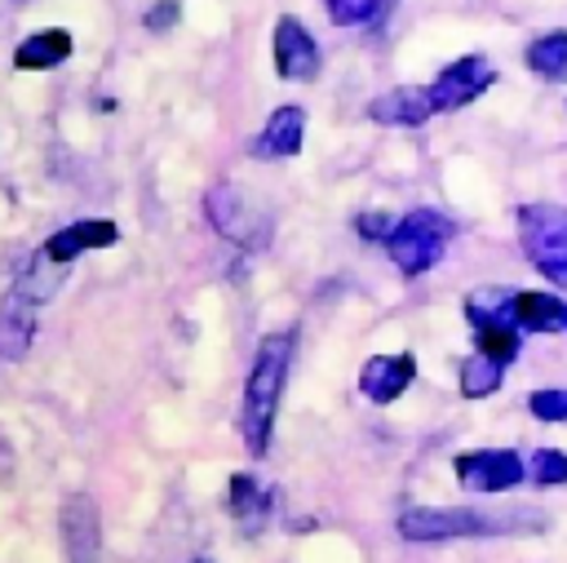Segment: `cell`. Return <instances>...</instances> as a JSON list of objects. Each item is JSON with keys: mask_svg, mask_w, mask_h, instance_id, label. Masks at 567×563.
Returning a JSON list of instances; mask_svg holds the SVG:
<instances>
[{"mask_svg": "<svg viewBox=\"0 0 567 563\" xmlns=\"http://www.w3.org/2000/svg\"><path fill=\"white\" fill-rule=\"evenodd\" d=\"M288 359H292V337L288 332L261 337L257 359H252L248 381H244V408H239V434L248 443V457H261L270 448L275 412H279L284 381H288Z\"/></svg>", "mask_w": 567, "mask_h": 563, "instance_id": "1", "label": "cell"}, {"mask_svg": "<svg viewBox=\"0 0 567 563\" xmlns=\"http://www.w3.org/2000/svg\"><path fill=\"white\" fill-rule=\"evenodd\" d=\"M58 293V275H53V262L44 253L27 257L22 270L13 275L4 301H0V355L4 359H18L27 355L31 337H35V310Z\"/></svg>", "mask_w": 567, "mask_h": 563, "instance_id": "2", "label": "cell"}, {"mask_svg": "<svg viewBox=\"0 0 567 563\" xmlns=\"http://www.w3.org/2000/svg\"><path fill=\"white\" fill-rule=\"evenodd\" d=\"M452 235H456V222L447 213H439V208H412V213H403L394 222V231L385 239V253L412 279V275H425L443 257V248H447Z\"/></svg>", "mask_w": 567, "mask_h": 563, "instance_id": "3", "label": "cell"}, {"mask_svg": "<svg viewBox=\"0 0 567 563\" xmlns=\"http://www.w3.org/2000/svg\"><path fill=\"white\" fill-rule=\"evenodd\" d=\"M518 244H523V257L554 288H567V208L563 204H523Z\"/></svg>", "mask_w": 567, "mask_h": 563, "instance_id": "4", "label": "cell"}, {"mask_svg": "<svg viewBox=\"0 0 567 563\" xmlns=\"http://www.w3.org/2000/svg\"><path fill=\"white\" fill-rule=\"evenodd\" d=\"M492 532H505L501 519L478 510H456V505H416L399 514L403 541H456V536H492Z\"/></svg>", "mask_w": 567, "mask_h": 563, "instance_id": "5", "label": "cell"}, {"mask_svg": "<svg viewBox=\"0 0 567 563\" xmlns=\"http://www.w3.org/2000/svg\"><path fill=\"white\" fill-rule=\"evenodd\" d=\"M452 474L461 479V488L470 492H509L527 479V465L514 448H478V452H461L452 461Z\"/></svg>", "mask_w": 567, "mask_h": 563, "instance_id": "6", "label": "cell"}, {"mask_svg": "<svg viewBox=\"0 0 567 563\" xmlns=\"http://www.w3.org/2000/svg\"><path fill=\"white\" fill-rule=\"evenodd\" d=\"M492 84H496V66H492L483 53H465V58L447 62V66L434 75V84H430L425 93H430V106H434V111H461V106H470L478 93H487Z\"/></svg>", "mask_w": 567, "mask_h": 563, "instance_id": "7", "label": "cell"}, {"mask_svg": "<svg viewBox=\"0 0 567 563\" xmlns=\"http://www.w3.org/2000/svg\"><path fill=\"white\" fill-rule=\"evenodd\" d=\"M204 208H208V222H213L230 244H239V248H261V244L270 239V222H266L261 213H252L248 199H244L235 186H213L208 199H204Z\"/></svg>", "mask_w": 567, "mask_h": 563, "instance_id": "8", "label": "cell"}, {"mask_svg": "<svg viewBox=\"0 0 567 563\" xmlns=\"http://www.w3.org/2000/svg\"><path fill=\"white\" fill-rule=\"evenodd\" d=\"M275 71H279V80H315L319 75V40L292 13H284L275 22Z\"/></svg>", "mask_w": 567, "mask_h": 563, "instance_id": "9", "label": "cell"}, {"mask_svg": "<svg viewBox=\"0 0 567 563\" xmlns=\"http://www.w3.org/2000/svg\"><path fill=\"white\" fill-rule=\"evenodd\" d=\"M62 550H66V563H97V550H102V528H97V505L93 497L75 492L62 501Z\"/></svg>", "mask_w": 567, "mask_h": 563, "instance_id": "10", "label": "cell"}, {"mask_svg": "<svg viewBox=\"0 0 567 563\" xmlns=\"http://www.w3.org/2000/svg\"><path fill=\"white\" fill-rule=\"evenodd\" d=\"M115 239H120V226H115V222H106V217H84V222H71V226L53 231L40 253H44L53 266H66V262H75V257L89 253V248H111Z\"/></svg>", "mask_w": 567, "mask_h": 563, "instance_id": "11", "label": "cell"}, {"mask_svg": "<svg viewBox=\"0 0 567 563\" xmlns=\"http://www.w3.org/2000/svg\"><path fill=\"white\" fill-rule=\"evenodd\" d=\"M416 377V359L408 350H394V355H372L363 368H359V390L363 399L372 403H394Z\"/></svg>", "mask_w": 567, "mask_h": 563, "instance_id": "12", "label": "cell"}, {"mask_svg": "<svg viewBox=\"0 0 567 563\" xmlns=\"http://www.w3.org/2000/svg\"><path fill=\"white\" fill-rule=\"evenodd\" d=\"M301 137H306V111L301 106H279V111H270L266 129L257 133L252 155L257 160H292L301 151Z\"/></svg>", "mask_w": 567, "mask_h": 563, "instance_id": "13", "label": "cell"}, {"mask_svg": "<svg viewBox=\"0 0 567 563\" xmlns=\"http://www.w3.org/2000/svg\"><path fill=\"white\" fill-rule=\"evenodd\" d=\"M509 324L518 332H567V301L554 293H514Z\"/></svg>", "mask_w": 567, "mask_h": 563, "instance_id": "14", "label": "cell"}, {"mask_svg": "<svg viewBox=\"0 0 567 563\" xmlns=\"http://www.w3.org/2000/svg\"><path fill=\"white\" fill-rule=\"evenodd\" d=\"M368 115H372L377 124L416 129V124H425V120L434 115V106H430V93H425V89H416V84H403V89H390V93L372 98Z\"/></svg>", "mask_w": 567, "mask_h": 563, "instance_id": "15", "label": "cell"}, {"mask_svg": "<svg viewBox=\"0 0 567 563\" xmlns=\"http://www.w3.org/2000/svg\"><path fill=\"white\" fill-rule=\"evenodd\" d=\"M71 31L62 27H44V31H31L18 49H13V66L18 71H49V66H62L71 58Z\"/></svg>", "mask_w": 567, "mask_h": 563, "instance_id": "16", "label": "cell"}, {"mask_svg": "<svg viewBox=\"0 0 567 563\" xmlns=\"http://www.w3.org/2000/svg\"><path fill=\"white\" fill-rule=\"evenodd\" d=\"M226 510H230V519L244 528V532H257L261 523H266V510H270V492L252 479V474H230V483H226Z\"/></svg>", "mask_w": 567, "mask_h": 563, "instance_id": "17", "label": "cell"}, {"mask_svg": "<svg viewBox=\"0 0 567 563\" xmlns=\"http://www.w3.org/2000/svg\"><path fill=\"white\" fill-rule=\"evenodd\" d=\"M518 346H523V332L509 324V319H483L474 324V350L487 355L492 364H514L518 359Z\"/></svg>", "mask_w": 567, "mask_h": 563, "instance_id": "18", "label": "cell"}, {"mask_svg": "<svg viewBox=\"0 0 567 563\" xmlns=\"http://www.w3.org/2000/svg\"><path fill=\"white\" fill-rule=\"evenodd\" d=\"M523 62L545 80H567V31H545L523 49Z\"/></svg>", "mask_w": 567, "mask_h": 563, "instance_id": "19", "label": "cell"}, {"mask_svg": "<svg viewBox=\"0 0 567 563\" xmlns=\"http://www.w3.org/2000/svg\"><path fill=\"white\" fill-rule=\"evenodd\" d=\"M501 377H505V368L492 364V359L478 355V350H470V355L461 359V368H456V386H461L465 399H483V395H492V390L501 386Z\"/></svg>", "mask_w": 567, "mask_h": 563, "instance_id": "20", "label": "cell"}, {"mask_svg": "<svg viewBox=\"0 0 567 563\" xmlns=\"http://www.w3.org/2000/svg\"><path fill=\"white\" fill-rule=\"evenodd\" d=\"M323 9L337 27H381L394 0H323Z\"/></svg>", "mask_w": 567, "mask_h": 563, "instance_id": "21", "label": "cell"}, {"mask_svg": "<svg viewBox=\"0 0 567 563\" xmlns=\"http://www.w3.org/2000/svg\"><path fill=\"white\" fill-rule=\"evenodd\" d=\"M527 408L536 421H549V426H567V386H545V390H532L527 395Z\"/></svg>", "mask_w": 567, "mask_h": 563, "instance_id": "22", "label": "cell"}, {"mask_svg": "<svg viewBox=\"0 0 567 563\" xmlns=\"http://www.w3.org/2000/svg\"><path fill=\"white\" fill-rule=\"evenodd\" d=\"M527 474H532L540 488L567 483V452H558V448H536V452H532V465H527Z\"/></svg>", "mask_w": 567, "mask_h": 563, "instance_id": "23", "label": "cell"}, {"mask_svg": "<svg viewBox=\"0 0 567 563\" xmlns=\"http://www.w3.org/2000/svg\"><path fill=\"white\" fill-rule=\"evenodd\" d=\"M394 222H399V217H390V213H359V217H354V231H359L368 244H385L390 231H394Z\"/></svg>", "mask_w": 567, "mask_h": 563, "instance_id": "24", "label": "cell"}, {"mask_svg": "<svg viewBox=\"0 0 567 563\" xmlns=\"http://www.w3.org/2000/svg\"><path fill=\"white\" fill-rule=\"evenodd\" d=\"M177 18H182V4H177V0H155V4L142 13V27H146V31H168V27H177Z\"/></svg>", "mask_w": 567, "mask_h": 563, "instance_id": "25", "label": "cell"}, {"mask_svg": "<svg viewBox=\"0 0 567 563\" xmlns=\"http://www.w3.org/2000/svg\"><path fill=\"white\" fill-rule=\"evenodd\" d=\"M190 563H208V559H190Z\"/></svg>", "mask_w": 567, "mask_h": 563, "instance_id": "26", "label": "cell"}]
</instances>
